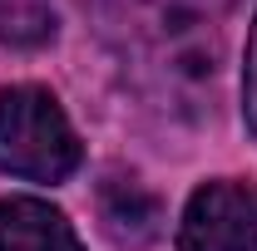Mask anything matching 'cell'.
<instances>
[{"label":"cell","instance_id":"obj_4","mask_svg":"<svg viewBox=\"0 0 257 251\" xmlns=\"http://www.w3.org/2000/svg\"><path fill=\"white\" fill-rule=\"evenodd\" d=\"M99 222L119 246H149L163 232V207L154 192H144L139 182H109L99 192Z\"/></svg>","mask_w":257,"mask_h":251},{"label":"cell","instance_id":"obj_5","mask_svg":"<svg viewBox=\"0 0 257 251\" xmlns=\"http://www.w3.org/2000/svg\"><path fill=\"white\" fill-rule=\"evenodd\" d=\"M242 118L257 133V15L247 30V54H242Z\"/></svg>","mask_w":257,"mask_h":251},{"label":"cell","instance_id":"obj_1","mask_svg":"<svg viewBox=\"0 0 257 251\" xmlns=\"http://www.w3.org/2000/svg\"><path fill=\"white\" fill-rule=\"evenodd\" d=\"M79 168V138L64 118L55 94L15 84L0 94V172L30 178V182H60Z\"/></svg>","mask_w":257,"mask_h":251},{"label":"cell","instance_id":"obj_3","mask_svg":"<svg viewBox=\"0 0 257 251\" xmlns=\"http://www.w3.org/2000/svg\"><path fill=\"white\" fill-rule=\"evenodd\" d=\"M0 251H84L60 207L10 197L0 202Z\"/></svg>","mask_w":257,"mask_h":251},{"label":"cell","instance_id":"obj_2","mask_svg":"<svg viewBox=\"0 0 257 251\" xmlns=\"http://www.w3.org/2000/svg\"><path fill=\"white\" fill-rule=\"evenodd\" d=\"M178 251H257V188L203 182L188 197Z\"/></svg>","mask_w":257,"mask_h":251},{"label":"cell","instance_id":"obj_6","mask_svg":"<svg viewBox=\"0 0 257 251\" xmlns=\"http://www.w3.org/2000/svg\"><path fill=\"white\" fill-rule=\"evenodd\" d=\"M5 25H10V20H5V0H0V34H5Z\"/></svg>","mask_w":257,"mask_h":251}]
</instances>
